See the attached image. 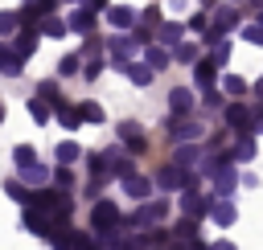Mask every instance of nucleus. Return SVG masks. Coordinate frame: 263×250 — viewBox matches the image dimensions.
Returning <instances> with one entry per match:
<instances>
[{
  "label": "nucleus",
  "mask_w": 263,
  "mask_h": 250,
  "mask_svg": "<svg viewBox=\"0 0 263 250\" xmlns=\"http://www.w3.org/2000/svg\"><path fill=\"white\" fill-rule=\"evenodd\" d=\"M90 225H95L99 234H111V230L119 225V209H115L111 201H95V209H90Z\"/></svg>",
  "instance_id": "obj_1"
},
{
  "label": "nucleus",
  "mask_w": 263,
  "mask_h": 250,
  "mask_svg": "<svg viewBox=\"0 0 263 250\" xmlns=\"http://www.w3.org/2000/svg\"><path fill=\"white\" fill-rule=\"evenodd\" d=\"M168 135L181 139V143H193V139L205 135V127H201V119H173V123H168Z\"/></svg>",
  "instance_id": "obj_2"
},
{
  "label": "nucleus",
  "mask_w": 263,
  "mask_h": 250,
  "mask_svg": "<svg viewBox=\"0 0 263 250\" xmlns=\"http://www.w3.org/2000/svg\"><path fill=\"white\" fill-rule=\"evenodd\" d=\"M234 25H238V12H234L230 4H222V8L214 12V25H210V33H205V37L218 45V41H222V33H226V29H234Z\"/></svg>",
  "instance_id": "obj_3"
},
{
  "label": "nucleus",
  "mask_w": 263,
  "mask_h": 250,
  "mask_svg": "<svg viewBox=\"0 0 263 250\" xmlns=\"http://www.w3.org/2000/svg\"><path fill=\"white\" fill-rule=\"evenodd\" d=\"M226 123H230L238 135H251V131H255V119H251V111H247L242 102H230V107H226Z\"/></svg>",
  "instance_id": "obj_4"
},
{
  "label": "nucleus",
  "mask_w": 263,
  "mask_h": 250,
  "mask_svg": "<svg viewBox=\"0 0 263 250\" xmlns=\"http://www.w3.org/2000/svg\"><path fill=\"white\" fill-rule=\"evenodd\" d=\"M164 213H168V201H148V205H140L132 225H156V221H164Z\"/></svg>",
  "instance_id": "obj_5"
},
{
  "label": "nucleus",
  "mask_w": 263,
  "mask_h": 250,
  "mask_svg": "<svg viewBox=\"0 0 263 250\" xmlns=\"http://www.w3.org/2000/svg\"><path fill=\"white\" fill-rule=\"evenodd\" d=\"M107 20H111V29H119V33H127V29H136V25H140V16H136L127 4H115V8H107Z\"/></svg>",
  "instance_id": "obj_6"
},
{
  "label": "nucleus",
  "mask_w": 263,
  "mask_h": 250,
  "mask_svg": "<svg viewBox=\"0 0 263 250\" xmlns=\"http://www.w3.org/2000/svg\"><path fill=\"white\" fill-rule=\"evenodd\" d=\"M185 180H193V176H185V168H181V164H164V168H160V176H156V184H160V189H168V193H173V189H185Z\"/></svg>",
  "instance_id": "obj_7"
},
{
  "label": "nucleus",
  "mask_w": 263,
  "mask_h": 250,
  "mask_svg": "<svg viewBox=\"0 0 263 250\" xmlns=\"http://www.w3.org/2000/svg\"><path fill=\"white\" fill-rule=\"evenodd\" d=\"M123 193H127L132 201H148V197H152V180L140 176V172H136V176H123Z\"/></svg>",
  "instance_id": "obj_8"
},
{
  "label": "nucleus",
  "mask_w": 263,
  "mask_h": 250,
  "mask_svg": "<svg viewBox=\"0 0 263 250\" xmlns=\"http://www.w3.org/2000/svg\"><path fill=\"white\" fill-rule=\"evenodd\" d=\"M181 205H185V213H189V217H197V221H201V213H205V209H210L214 201H210V197H201L197 189H185V197H181Z\"/></svg>",
  "instance_id": "obj_9"
},
{
  "label": "nucleus",
  "mask_w": 263,
  "mask_h": 250,
  "mask_svg": "<svg viewBox=\"0 0 263 250\" xmlns=\"http://www.w3.org/2000/svg\"><path fill=\"white\" fill-rule=\"evenodd\" d=\"M242 176L230 168V164H222L218 172H214V189H218V197H226V193H234V184H238Z\"/></svg>",
  "instance_id": "obj_10"
},
{
  "label": "nucleus",
  "mask_w": 263,
  "mask_h": 250,
  "mask_svg": "<svg viewBox=\"0 0 263 250\" xmlns=\"http://www.w3.org/2000/svg\"><path fill=\"white\" fill-rule=\"evenodd\" d=\"M33 49H37V29H21V33H16V41H12V53L25 61Z\"/></svg>",
  "instance_id": "obj_11"
},
{
  "label": "nucleus",
  "mask_w": 263,
  "mask_h": 250,
  "mask_svg": "<svg viewBox=\"0 0 263 250\" xmlns=\"http://www.w3.org/2000/svg\"><path fill=\"white\" fill-rule=\"evenodd\" d=\"M168 111H173V115H189V111H193V90L177 86V90L168 94Z\"/></svg>",
  "instance_id": "obj_12"
},
{
  "label": "nucleus",
  "mask_w": 263,
  "mask_h": 250,
  "mask_svg": "<svg viewBox=\"0 0 263 250\" xmlns=\"http://www.w3.org/2000/svg\"><path fill=\"white\" fill-rule=\"evenodd\" d=\"M210 217L218 221V225H230L238 213H234V201H226V197H214V205H210Z\"/></svg>",
  "instance_id": "obj_13"
},
{
  "label": "nucleus",
  "mask_w": 263,
  "mask_h": 250,
  "mask_svg": "<svg viewBox=\"0 0 263 250\" xmlns=\"http://www.w3.org/2000/svg\"><path fill=\"white\" fill-rule=\"evenodd\" d=\"M193 78H197V86H201V90H210V86H214V78H218V66H214L210 57H201V61L193 66Z\"/></svg>",
  "instance_id": "obj_14"
},
{
  "label": "nucleus",
  "mask_w": 263,
  "mask_h": 250,
  "mask_svg": "<svg viewBox=\"0 0 263 250\" xmlns=\"http://www.w3.org/2000/svg\"><path fill=\"white\" fill-rule=\"evenodd\" d=\"M95 29V12L90 8H74L70 12V33H90Z\"/></svg>",
  "instance_id": "obj_15"
},
{
  "label": "nucleus",
  "mask_w": 263,
  "mask_h": 250,
  "mask_svg": "<svg viewBox=\"0 0 263 250\" xmlns=\"http://www.w3.org/2000/svg\"><path fill=\"white\" fill-rule=\"evenodd\" d=\"M53 156H58V164H62V168H70V164L82 156V148H78L74 139H66V143H58V148H53Z\"/></svg>",
  "instance_id": "obj_16"
},
{
  "label": "nucleus",
  "mask_w": 263,
  "mask_h": 250,
  "mask_svg": "<svg viewBox=\"0 0 263 250\" xmlns=\"http://www.w3.org/2000/svg\"><path fill=\"white\" fill-rule=\"evenodd\" d=\"M152 74H156V70H152L148 61H132V66H127V78H132L136 86H148V82H152Z\"/></svg>",
  "instance_id": "obj_17"
},
{
  "label": "nucleus",
  "mask_w": 263,
  "mask_h": 250,
  "mask_svg": "<svg viewBox=\"0 0 263 250\" xmlns=\"http://www.w3.org/2000/svg\"><path fill=\"white\" fill-rule=\"evenodd\" d=\"M160 45H168V49L181 45V25H177V20H164V25H160Z\"/></svg>",
  "instance_id": "obj_18"
},
{
  "label": "nucleus",
  "mask_w": 263,
  "mask_h": 250,
  "mask_svg": "<svg viewBox=\"0 0 263 250\" xmlns=\"http://www.w3.org/2000/svg\"><path fill=\"white\" fill-rule=\"evenodd\" d=\"M173 238H181V242H197V217L177 221V225H173Z\"/></svg>",
  "instance_id": "obj_19"
},
{
  "label": "nucleus",
  "mask_w": 263,
  "mask_h": 250,
  "mask_svg": "<svg viewBox=\"0 0 263 250\" xmlns=\"http://www.w3.org/2000/svg\"><path fill=\"white\" fill-rule=\"evenodd\" d=\"M21 29H25L21 12H0V37H12V33H21Z\"/></svg>",
  "instance_id": "obj_20"
},
{
  "label": "nucleus",
  "mask_w": 263,
  "mask_h": 250,
  "mask_svg": "<svg viewBox=\"0 0 263 250\" xmlns=\"http://www.w3.org/2000/svg\"><path fill=\"white\" fill-rule=\"evenodd\" d=\"M144 61H148L152 70H164V66H168V53H164V45H148V49H144Z\"/></svg>",
  "instance_id": "obj_21"
},
{
  "label": "nucleus",
  "mask_w": 263,
  "mask_h": 250,
  "mask_svg": "<svg viewBox=\"0 0 263 250\" xmlns=\"http://www.w3.org/2000/svg\"><path fill=\"white\" fill-rule=\"evenodd\" d=\"M78 115H82V123H103L107 119L99 102H78Z\"/></svg>",
  "instance_id": "obj_22"
},
{
  "label": "nucleus",
  "mask_w": 263,
  "mask_h": 250,
  "mask_svg": "<svg viewBox=\"0 0 263 250\" xmlns=\"http://www.w3.org/2000/svg\"><path fill=\"white\" fill-rule=\"evenodd\" d=\"M58 119H62V127H66V131H74V127L82 123V115H78V107H58Z\"/></svg>",
  "instance_id": "obj_23"
},
{
  "label": "nucleus",
  "mask_w": 263,
  "mask_h": 250,
  "mask_svg": "<svg viewBox=\"0 0 263 250\" xmlns=\"http://www.w3.org/2000/svg\"><path fill=\"white\" fill-rule=\"evenodd\" d=\"M251 156H255V139H251V135H238V143H234V160L247 164Z\"/></svg>",
  "instance_id": "obj_24"
},
{
  "label": "nucleus",
  "mask_w": 263,
  "mask_h": 250,
  "mask_svg": "<svg viewBox=\"0 0 263 250\" xmlns=\"http://www.w3.org/2000/svg\"><path fill=\"white\" fill-rule=\"evenodd\" d=\"M12 160H16V168H25V172H29V168H37V156H33V148H25V143L12 152Z\"/></svg>",
  "instance_id": "obj_25"
},
{
  "label": "nucleus",
  "mask_w": 263,
  "mask_h": 250,
  "mask_svg": "<svg viewBox=\"0 0 263 250\" xmlns=\"http://www.w3.org/2000/svg\"><path fill=\"white\" fill-rule=\"evenodd\" d=\"M66 29H70V20H58V16H49V20L41 25L45 37H66Z\"/></svg>",
  "instance_id": "obj_26"
},
{
  "label": "nucleus",
  "mask_w": 263,
  "mask_h": 250,
  "mask_svg": "<svg viewBox=\"0 0 263 250\" xmlns=\"http://www.w3.org/2000/svg\"><path fill=\"white\" fill-rule=\"evenodd\" d=\"M222 90H226V94H247V82H242L238 74H226V78H222Z\"/></svg>",
  "instance_id": "obj_27"
},
{
  "label": "nucleus",
  "mask_w": 263,
  "mask_h": 250,
  "mask_svg": "<svg viewBox=\"0 0 263 250\" xmlns=\"http://www.w3.org/2000/svg\"><path fill=\"white\" fill-rule=\"evenodd\" d=\"M37 98H45V102H53V107H66V102L58 98V86H53V82H41V86H37Z\"/></svg>",
  "instance_id": "obj_28"
},
{
  "label": "nucleus",
  "mask_w": 263,
  "mask_h": 250,
  "mask_svg": "<svg viewBox=\"0 0 263 250\" xmlns=\"http://www.w3.org/2000/svg\"><path fill=\"white\" fill-rule=\"evenodd\" d=\"M29 115H33V123H45V119H49V107H45V98H29Z\"/></svg>",
  "instance_id": "obj_29"
},
{
  "label": "nucleus",
  "mask_w": 263,
  "mask_h": 250,
  "mask_svg": "<svg viewBox=\"0 0 263 250\" xmlns=\"http://www.w3.org/2000/svg\"><path fill=\"white\" fill-rule=\"evenodd\" d=\"M173 164H181V168H193V164H201V156H197V152H193V148H181V152H177V160H173Z\"/></svg>",
  "instance_id": "obj_30"
},
{
  "label": "nucleus",
  "mask_w": 263,
  "mask_h": 250,
  "mask_svg": "<svg viewBox=\"0 0 263 250\" xmlns=\"http://www.w3.org/2000/svg\"><path fill=\"white\" fill-rule=\"evenodd\" d=\"M177 57H181V61H193V66L201 61V57H197V45H189V41H181V45H177Z\"/></svg>",
  "instance_id": "obj_31"
},
{
  "label": "nucleus",
  "mask_w": 263,
  "mask_h": 250,
  "mask_svg": "<svg viewBox=\"0 0 263 250\" xmlns=\"http://www.w3.org/2000/svg\"><path fill=\"white\" fill-rule=\"evenodd\" d=\"M242 41H251V45H263V20H259V25H247V29H242Z\"/></svg>",
  "instance_id": "obj_32"
},
{
  "label": "nucleus",
  "mask_w": 263,
  "mask_h": 250,
  "mask_svg": "<svg viewBox=\"0 0 263 250\" xmlns=\"http://www.w3.org/2000/svg\"><path fill=\"white\" fill-rule=\"evenodd\" d=\"M25 180H29V184H37V189H41V184H45V180H49V172H45V168H41V164H37V168H29V172H25Z\"/></svg>",
  "instance_id": "obj_33"
},
{
  "label": "nucleus",
  "mask_w": 263,
  "mask_h": 250,
  "mask_svg": "<svg viewBox=\"0 0 263 250\" xmlns=\"http://www.w3.org/2000/svg\"><path fill=\"white\" fill-rule=\"evenodd\" d=\"M226 53H230V41H218V45H214V53H210V61H214V66H222V61H226Z\"/></svg>",
  "instance_id": "obj_34"
},
{
  "label": "nucleus",
  "mask_w": 263,
  "mask_h": 250,
  "mask_svg": "<svg viewBox=\"0 0 263 250\" xmlns=\"http://www.w3.org/2000/svg\"><path fill=\"white\" fill-rule=\"evenodd\" d=\"M70 180H74V176H70V168H62V172H53V184H58V189H62V193H66V189H70Z\"/></svg>",
  "instance_id": "obj_35"
},
{
  "label": "nucleus",
  "mask_w": 263,
  "mask_h": 250,
  "mask_svg": "<svg viewBox=\"0 0 263 250\" xmlns=\"http://www.w3.org/2000/svg\"><path fill=\"white\" fill-rule=\"evenodd\" d=\"M8 197H16V201H33V197H29V189H25V184H16V180L8 184Z\"/></svg>",
  "instance_id": "obj_36"
},
{
  "label": "nucleus",
  "mask_w": 263,
  "mask_h": 250,
  "mask_svg": "<svg viewBox=\"0 0 263 250\" xmlns=\"http://www.w3.org/2000/svg\"><path fill=\"white\" fill-rule=\"evenodd\" d=\"M160 20V8H148V12H140V25H156Z\"/></svg>",
  "instance_id": "obj_37"
},
{
  "label": "nucleus",
  "mask_w": 263,
  "mask_h": 250,
  "mask_svg": "<svg viewBox=\"0 0 263 250\" xmlns=\"http://www.w3.org/2000/svg\"><path fill=\"white\" fill-rule=\"evenodd\" d=\"M58 70H62V74H74V70H78V57H74V53H70V57H62V66H58Z\"/></svg>",
  "instance_id": "obj_38"
},
{
  "label": "nucleus",
  "mask_w": 263,
  "mask_h": 250,
  "mask_svg": "<svg viewBox=\"0 0 263 250\" xmlns=\"http://www.w3.org/2000/svg\"><path fill=\"white\" fill-rule=\"evenodd\" d=\"M210 250H234L230 242H210Z\"/></svg>",
  "instance_id": "obj_39"
},
{
  "label": "nucleus",
  "mask_w": 263,
  "mask_h": 250,
  "mask_svg": "<svg viewBox=\"0 0 263 250\" xmlns=\"http://www.w3.org/2000/svg\"><path fill=\"white\" fill-rule=\"evenodd\" d=\"M181 250H210V246H201V242H185Z\"/></svg>",
  "instance_id": "obj_40"
},
{
  "label": "nucleus",
  "mask_w": 263,
  "mask_h": 250,
  "mask_svg": "<svg viewBox=\"0 0 263 250\" xmlns=\"http://www.w3.org/2000/svg\"><path fill=\"white\" fill-rule=\"evenodd\" d=\"M255 94H259V98H263V82H259V86H255Z\"/></svg>",
  "instance_id": "obj_41"
},
{
  "label": "nucleus",
  "mask_w": 263,
  "mask_h": 250,
  "mask_svg": "<svg viewBox=\"0 0 263 250\" xmlns=\"http://www.w3.org/2000/svg\"><path fill=\"white\" fill-rule=\"evenodd\" d=\"M0 123H4V102H0Z\"/></svg>",
  "instance_id": "obj_42"
},
{
  "label": "nucleus",
  "mask_w": 263,
  "mask_h": 250,
  "mask_svg": "<svg viewBox=\"0 0 263 250\" xmlns=\"http://www.w3.org/2000/svg\"><path fill=\"white\" fill-rule=\"evenodd\" d=\"M255 4H263V0H255Z\"/></svg>",
  "instance_id": "obj_43"
},
{
  "label": "nucleus",
  "mask_w": 263,
  "mask_h": 250,
  "mask_svg": "<svg viewBox=\"0 0 263 250\" xmlns=\"http://www.w3.org/2000/svg\"><path fill=\"white\" fill-rule=\"evenodd\" d=\"M230 4H234V0H230Z\"/></svg>",
  "instance_id": "obj_44"
}]
</instances>
